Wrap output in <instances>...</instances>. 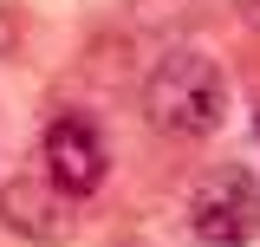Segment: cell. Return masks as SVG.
Masks as SVG:
<instances>
[{
    "label": "cell",
    "mask_w": 260,
    "mask_h": 247,
    "mask_svg": "<svg viewBox=\"0 0 260 247\" xmlns=\"http://www.w3.org/2000/svg\"><path fill=\"white\" fill-rule=\"evenodd\" d=\"M143 111L169 137H215L228 123V72L208 52L182 46V52L156 59V72L143 78Z\"/></svg>",
    "instance_id": "1"
},
{
    "label": "cell",
    "mask_w": 260,
    "mask_h": 247,
    "mask_svg": "<svg viewBox=\"0 0 260 247\" xmlns=\"http://www.w3.org/2000/svg\"><path fill=\"white\" fill-rule=\"evenodd\" d=\"M189 234L202 247H247L260 241V182L247 169H215L189 195Z\"/></svg>",
    "instance_id": "2"
},
{
    "label": "cell",
    "mask_w": 260,
    "mask_h": 247,
    "mask_svg": "<svg viewBox=\"0 0 260 247\" xmlns=\"http://www.w3.org/2000/svg\"><path fill=\"white\" fill-rule=\"evenodd\" d=\"M39 169H46L72 202L98 195L104 176H111V156H104V137L91 130V117H52L46 123V137H39Z\"/></svg>",
    "instance_id": "3"
},
{
    "label": "cell",
    "mask_w": 260,
    "mask_h": 247,
    "mask_svg": "<svg viewBox=\"0 0 260 247\" xmlns=\"http://www.w3.org/2000/svg\"><path fill=\"white\" fill-rule=\"evenodd\" d=\"M65 202H72V195L39 169V176H26V182L0 189V221H7L13 234H26V241H65V234H72Z\"/></svg>",
    "instance_id": "4"
},
{
    "label": "cell",
    "mask_w": 260,
    "mask_h": 247,
    "mask_svg": "<svg viewBox=\"0 0 260 247\" xmlns=\"http://www.w3.org/2000/svg\"><path fill=\"white\" fill-rule=\"evenodd\" d=\"M254 130H260V111H254Z\"/></svg>",
    "instance_id": "5"
}]
</instances>
